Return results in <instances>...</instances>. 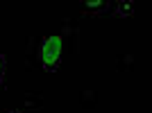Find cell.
Returning <instances> with one entry per match:
<instances>
[{
	"label": "cell",
	"instance_id": "2",
	"mask_svg": "<svg viewBox=\"0 0 152 113\" xmlns=\"http://www.w3.org/2000/svg\"><path fill=\"white\" fill-rule=\"evenodd\" d=\"M80 7H82L84 12L98 14V12H109L111 2H104V0H84V2H80Z\"/></svg>",
	"mask_w": 152,
	"mask_h": 113
},
{
	"label": "cell",
	"instance_id": "3",
	"mask_svg": "<svg viewBox=\"0 0 152 113\" xmlns=\"http://www.w3.org/2000/svg\"><path fill=\"white\" fill-rule=\"evenodd\" d=\"M5 86V56L0 54V88Z\"/></svg>",
	"mask_w": 152,
	"mask_h": 113
},
{
	"label": "cell",
	"instance_id": "1",
	"mask_svg": "<svg viewBox=\"0 0 152 113\" xmlns=\"http://www.w3.org/2000/svg\"><path fill=\"white\" fill-rule=\"evenodd\" d=\"M39 63L45 72H57L64 56V34H48L39 45Z\"/></svg>",
	"mask_w": 152,
	"mask_h": 113
}]
</instances>
